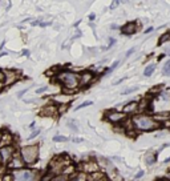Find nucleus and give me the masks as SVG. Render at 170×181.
I'll list each match as a JSON object with an SVG mask.
<instances>
[{"instance_id": "1", "label": "nucleus", "mask_w": 170, "mask_h": 181, "mask_svg": "<svg viewBox=\"0 0 170 181\" xmlns=\"http://www.w3.org/2000/svg\"><path fill=\"white\" fill-rule=\"evenodd\" d=\"M133 128L136 131V133L138 132H150V131H155L161 127L159 123L151 116V114H146V113H134L133 117L130 119Z\"/></svg>"}, {"instance_id": "2", "label": "nucleus", "mask_w": 170, "mask_h": 181, "mask_svg": "<svg viewBox=\"0 0 170 181\" xmlns=\"http://www.w3.org/2000/svg\"><path fill=\"white\" fill-rule=\"evenodd\" d=\"M56 79L62 85V88H69V89L79 88V73L72 72V71H59Z\"/></svg>"}, {"instance_id": "3", "label": "nucleus", "mask_w": 170, "mask_h": 181, "mask_svg": "<svg viewBox=\"0 0 170 181\" xmlns=\"http://www.w3.org/2000/svg\"><path fill=\"white\" fill-rule=\"evenodd\" d=\"M39 152H40V148L37 144L25 145V147L20 149L19 156L21 157V160L24 161L25 165H33L39 160Z\"/></svg>"}, {"instance_id": "4", "label": "nucleus", "mask_w": 170, "mask_h": 181, "mask_svg": "<svg viewBox=\"0 0 170 181\" xmlns=\"http://www.w3.org/2000/svg\"><path fill=\"white\" fill-rule=\"evenodd\" d=\"M11 177L15 181H32L40 179V172L36 169H31V168H17L12 169Z\"/></svg>"}, {"instance_id": "5", "label": "nucleus", "mask_w": 170, "mask_h": 181, "mask_svg": "<svg viewBox=\"0 0 170 181\" xmlns=\"http://www.w3.org/2000/svg\"><path fill=\"white\" fill-rule=\"evenodd\" d=\"M105 119L108 120L110 124H121V123L125 120V119H128V114L122 112V111H114V109H110L105 113Z\"/></svg>"}, {"instance_id": "6", "label": "nucleus", "mask_w": 170, "mask_h": 181, "mask_svg": "<svg viewBox=\"0 0 170 181\" xmlns=\"http://www.w3.org/2000/svg\"><path fill=\"white\" fill-rule=\"evenodd\" d=\"M4 72V80H3V87H11L12 84H15L19 80L20 72L15 69H6Z\"/></svg>"}, {"instance_id": "7", "label": "nucleus", "mask_w": 170, "mask_h": 181, "mask_svg": "<svg viewBox=\"0 0 170 181\" xmlns=\"http://www.w3.org/2000/svg\"><path fill=\"white\" fill-rule=\"evenodd\" d=\"M95 81V73L92 71H83L79 75V88H87Z\"/></svg>"}, {"instance_id": "8", "label": "nucleus", "mask_w": 170, "mask_h": 181, "mask_svg": "<svg viewBox=\"0 0 170 181\" xmlns=\"http://www.w3.org/2000/svg\"><path fill=\"white\" fill-rule=\"evenodd\" d=\"M13 154H15V148L11 144H7L0 148V156H2L3 162H6V164L13 157Z\"/></svg>"}, {"instance_id": "9", "label": "nucleus", "mask_w": 170, "mask_h": 181, "mask_svg": "<svg viewBox=\"0 0 170 181\" xmlns=\"http://www.w3.org/2000/svg\"><path fill=\"white\" fill-rule=\"evenodd\" d=\"M57 114H59V111H57L56 104H48L45 107H43L41 111H40V116L43 117H56Z\"/></svg>"}, {"instance_id": "10", "label": "nucleus", "mask_w": 170, "mask_h": 181, "mask_svg": "<svg viewBox=\"0 0 170 181\" xmlns=\"http://www.w3.org/2000/svg\"><path fill=\"white\" fill-rule=\"evenodd\" d=\"M79 169L81 172H85V173H92V172L98 170V164L95 161H88V162H81L79 165Z\"/></svg>"}, {"instance_id": "11", "label": "nucleus", "mask_w": 170, "mask_h": 181, "mask_svg": "<svg viewBox=\"0 0 170 181\" xmlns=\"http://www.w3.org/2000/svg\"><path fill=\"white\" fill-rule=\"evenodd\" d=\"M137 29H138V25L136 21H129V23L121 27V33L126 35V36H130V35H134L137 32Z\"/></svg>"}, {"instance_id": "12", "label": "nucleus", "mask_w": 170, "mask_h": 181, "mask_svg": "<svg viewBox=\"0 0 170 181\" xmlns=\"http://www.w3.org/2000/svg\"><path fill=\"white\" fill-rule=\"evenodd\" d=\"M122 112H125L128 116L137 113L138 112V100H132V101H129L128 104H125L122 108Z\"/></svg>"}, {"instance_id": "13", "label": "nucleus", "mask_w": 170, "mask_h": 181, "mask_svg": "<svg viewBox=\"0 0 170 181\" xmlns=\"http://www.w3.org/2000/svg\"><path fill=\"white\" fill-rule=\"evenodd\" d=\"M25 164H24V161L23 160H21V157L20 156H15V154H13V157L11 158V160L10 161H8L7 162V168H8V169H17V168H23Z\"/></svg>"}, {"instance_id": "14", "label": "nucleus", "mask_w": 170, "mask_h": 181, "mask_svg": "<svg viewBox=\"0 0 170 181\" xmlns=\"http://www.w3.org/2000/svg\"><path fill=\"white\" fill-rule=\"evenodd\" d=\"M70 100H72V96L66 95V93L53 96V103H56V104H69Z\"/></svg>"}, {"instance_id": "15", "label": "nucleus", "mask_w": 170, "mask_h": 181, "mask_svg": "<svg viewBox=\"0 0 170 181\" xmlns=\"http://www.w3.org/2000/svg\"><path fill=\"white\" fill-rule=\"evenodd\" d=\"M88 180H91V181H105V180H108V176L96 170V172H92V173L88 175Z\"/></svg>"}, {"instance_id": "16", "label": "nucleus", "mask_w": 170, "mask_h": 181, "mask_svg": "<svg viewBox=\"0 0 170 181\" xmlns=\"http://www.w3.org/2000/svg\"><path fill=\"white\" fill-rule=\"evenodd\" d=\"M73 176H70V180H76V181H87L88 180V173H85V172H77V173H72Z\"/></svg>"}, {"instance_id": "17", "label": "nucleus", "mask_w": 170, "mask_h": 181, "mask_svg": "<svg viewBox=\"0 0 170 181\" xmlns=\"http://www.w3.org/2000/svg\"><path fill=\"white\" fill-rule=\"evenodd\" d=\"M155 160H157V154L155 153H147L146 157H145V161H146L147 165H153L155 162Z\"/></svg>"}, {"instance_id": "18", "label": "nucleus", "mask_w": 170, "mask_h": 181, "mask_svg": "<svg viewBox=\"0 0 170 181\" xmlns=\"http://www.w3.org/2000/svg\"><path fill=\"white\" fill-rule=\"evenodd\" d=\"M154 71H155V64H149L144 71V76L145 77H150L151 75H153Z\"/></svg>"}, {"instance_id": "19", "label": "nucleus", "mask_w": 170, "mask_h": 181, "mask_svg": "<svg viewBox=\"0 0 170 181\" xmlns=\"http://www.w3.org/2000/svg\"><path fill=\"white\" fill-rule=\"evenodd\" d=\"M170 40V32H165L162 36L159 37V40H158V44L159 45H162V44H165L166 41H169Z\"/></svg>"}, {"instance_id": "20", "label": "nucleus", "mask_w": 170, "mask_h": 181, "mask_svg": "<svg viewBox=\"0 0 170 181\" xmlns=\"http://www.w3.org/2000/svg\"><path fill=\"white\" fill-rule=\"evenodd\" d=\"M118 65H120V61H118V60H117V61H114V63L112 64V65H110V67H109L108 69H105V75H110V73L113 72V71H114L116 68L118 67Z\"/></svg>"}, {"instance_id": "21", "label": "nucleus", "mask_w": 170, "mask_h": 181, "mask_svg": "<svg viewBox=\"0 0 170 181\" xmlns=\"http://www.w3.org/2000/svg\"><path fill=\"white\" fill-rule=\"evenodd\" d=\"M68 107H69V104H59V105H57V111H59V114L65 113L66 111H68Z\"/></svg>"}, {"instance_id": "22", "label": "nucleus", "mask_w": 170, "mask_h": 181, "mask_svg": "<svg viewBox=\"0 0 170 181\" xmlns=\"http://www.w3.org/2000/svg\"><path fill=\"white\" fill-rule=\"evenodd\" d=\"M69 139L66 137V136H60V135H57V136H55L53 137V141L55 143H65V141H68Z\"/></svg>"}, {"instance_id": "23", "label": "nucleus", "mask_w": 170, "mask_h": 181, "mask_svg": "<svg viewBox=\"0 0 170 181\" xmlns=\"http://www.w3.org/2000/svg\"><path fill=\"white\" fill-rule=\"evenodd\" d=\"M66 125H68L73 132H79V127H77V124H76V120H69Z\"/></svg>"}, {"instance_id": "24", "label": "nucleus", "mask_w": 170, "mask_h": 181, "mask_svg": "<svg viewBox=\"0 0 170 181\" xmlns=\"http://www.w3.org/2000/svg\"><path fill=\"white\" fill-rule=\"evenodd\" d=\"M40 132H41V129H35V131H32V133L28 136V140H32L35 137H37V136L40 135Z\"/></svg>"}, {"instance_id": "25", "label": "nucleus", "mask_w": 170, "mask_h": 181, "mask_svg": "<svg viewBox=\"0 0 170 181\" xmlns=\"http://www.w3.org/2000/svg\"><path fill=\"white\" fill-rule=\"evenodd\" d=\"M137 89H140L138 87H132V88H128V89H125L122 92V95H129V93H133V92H136Z\"/></svg>"}, {"instance_id": "26", "label": "nucleus", "mask_w": 170, "mask_h": 181, "mask_svg": "<svg viewBox=\"0 0 170 181\" xmlns=\"http://www.w3.org/2000/svg\"><path fill=\"white\" fill-rule=\"evenodd\" d=\"M169 72H170V60L164 65V69H162V73L164 75H169Z\"/></svg>"}, {"instance_id": "27", "label": "nucleus", "mask_w": 170, "mask_h": 181, "mask_svg": "<svg viewBox=\"0 0 170 181\" xmlns=\"http://www.w3.org/2000/svg\"><path fill=\"white\" fill-rule=\"evenodd\" d=\"M89 105H92V101H85V103H81L79 105L77 108H76V111H80L81 108H85V107H89Z\"/></svg>"}, {"instance_id": "28", "label": "nucleus", "mask_w": 170, "mask_h": 181, "mask_svg": "<svg viewBox=\"0 0 170 181\" xmlns=\"http://www.w3.org/2000/svg\"><path fill=\"white\" fill-rule=\"evenodd\" d=\"M161 127H166V128H170V116L166 119L165 121L161 123Z\"/></svg>"}, {"instance_id": "29", "label": "nucleus", "mask_w": 170, "mask_h": 181, "mask_svg": "<svg viewBox=\"0 0 170 181\" xmlns=\"http://www.w3.org/2000/svg\"><path fill=\"white\" fill-rule=\"evenodd\" d=\"M118 4H120V0H113L112 6H110V10H116V7H118Z\"/></svg>"}, {"instance_id": "30", "label": "nucleus", "mask_w": 170, "mask_h": 181, "mask_svg": "<svg viewBox=\"0 0 170 181\" xmlns=\"http://www.w3.org/2000/svg\"><path fill=\"white\" fill-rule=\"evenodd\" d=\"M51 24H52V21H41V20H40V23H39L40 27H48V25H51Z\"/></svg>"}, {"instance_id": "31", "label": "nucleus", "mask_w": 170, "mask_h": 181, "mask_svg": "<svg viewBox=\"0 0 170 181\" xmlns=\"http://www.w3.org/2000/svg\"><path fill=\"white\" fill-rule=\"evenodd\" d=\"M144 175H145V172H144V170H138V173H137L136 176H134V180H138V179H141Z\"/></svg>"}, {"instance_id": "32", "label": "nucleus", "mask_w": 170, "mask_h": 181, "mask_svg": "<svg viewBox=\"0 0 170 181\" xmlns=\"http://www.w3.org/2000/svg\"><path fill=\"white\" fill-rule=\"evenodd\" d=\"M48 89V87H41V88H39V89H36V93L37 95H40V93H44Z\"/></svg>"}, {"instance_id": "33", "label": "nucleus", "mask_w": 170, "mask_h": 181, "mask_svg": "<svg viewBox=\"0 0 170 181\" xmlns=\"http://www.w3.org/2000/svg\"><path fill=\"white\" fill-rule=\"evenodd\" d=\"M134 52H136V48H130V50H129L128 52H126V57H130Z\"/></svg>"}, {"instance_id": "34", "label": "nucleus", "mask_w": 170, "mask_h": 181, "mask_svg": "<svg viewBox=\"0 0 170 181\" xmlns=\"http://www.w3.org/2000/svg\"><path fill=\"white\" fill-rule=\"evenodd\" d=\"M73 143H84V139H81V137H73Z\"/></svg>"}, {"instance_id": "35", "label": "nucleus", "mask_w": 170, "mask_h": 181, "mask_svg": "<svg viewBox=\"0 0 170 181\" xmlns=\"http://www.w3.org/2000/svg\"><path fill=\"white\" fill-rule=\"evenodd\" d=\"M25 92H28V89H23L21 92H19V93H17V97H21V96H23V95L25 93Z\"/></svg>"}, {"instance_id": "36", "label": "nucleus", "mask_w": 170, "mask_h": 181, "mask_svg": "<svg viewBox=\"0 0 170 181\" xmlns=\"http://www.w3.org/2000/svg\"><path fill=\"white\" fill-rule=\"evenodd\" d=\"M3 80H4V72L0 69V83H3Z\"/></svg>"}, {"instance_id": "37", "label": "nucleus", "mask_w": 170, "mask_h": 181, "mask_svg": "<svg viewBox=\"0 0 170 181\" xmlns=\"http://www.w3.org/2000/svg\"><path fill=\"white\" fill-rule=\"evenodd\" d=\"M153 29H154L153 27H149V28H146V29H145V33H146V35H147V33H150Z\"/></svg>"}, {"instance_id": "38", "label": "nucleus", "mask_w": 170, "mask_h": 181, "mask_svg": "<svg viewBox=\"0 0 170 181\" xmlns=\"http://www.w3.org/2000/svg\"><path fill=\"white\" fill-rule=\"evenodd\" d=\"M95 19H96V15H95V14H91V15H89V20H91V21H93Z\"/></svg>"}, {"instance_id": "39", "label": "nucleus", "mask_w": 170, "mask_h": 181, "mask_svg": "<svg viewBox=\"0 0 170 181\" xmlns=\"http://www.w3.org/2000/svg\"><path fill=\"white\" fill-rule=\"evenodd\" d=\"M164 57H165V54H162V55H159V56L157 57V60H158V61H161V60H162V59H164Z\"/></svg>"}, {"instance_id": "40", "label": "nucleus", "mask_w": 170, "mask_h": 181, "mask_svg": "<svg viewBox=\"0 0 170 181\" xmlns=\"http://www.w3.org/2000/svg\"><path fill=\"white\" fill-rule=\"evenodd\" d=\"M110 28H112V29H118V25H116V24H112V25H110Z\"/></svg>"}, {"instance_id": "41", "label": "nucleus", "mask_w": 170, "mask_h": 181, "mask_svg": "<svg viewBox=\"0 0 170 181\" xmlns=\"http://www.w3.org/2000/svg\"><path fill=\"white\" fill-rule=\"evenodd\" d=\"M23 55H25V56H29V51L24 50V51H23Z\"/></svg>"}, {"instance_id": "42", "label": "nucleus", "mask_w": 170, "mask_h": 181, "mask_svg": "<svg viewBox=\"0 0 170 181\" xmlns=\"http://www.w3.org/2000/svg\"><path fill=\"white\" fill-rule=\"evenodd\" d=\"M164 162H165V164H168V162H170V158H166V160H165Z\"/></svg>"}, {"instance_id": "43", "label": "nucleus", "mask_w": 170, "mask_h": 181, "mask_svg": "<svg viewBox=\"0 0 170 181\" xmlns=\"http://www.w3.org/2000/svg\"><path fill=\"white\" fill-rule=\"evenodd\" d=\"M2 162H3V160H2V156H0V165H2Z\"/></svg>"}, {"instance_id": "44", "label": "nucleus", "mask_w": 170, "mask_h": 181, "mask_svg": "<svg viewBox=\"0 0 170 181\" xmlns=\"http://www.w3.org/2000/svg\"><path fill=\"white\" fill-rule=\"evenodd\" d=\"M2 135H3V133H2V132H0V140H2Z\"/></svg>"}]
</instances>
